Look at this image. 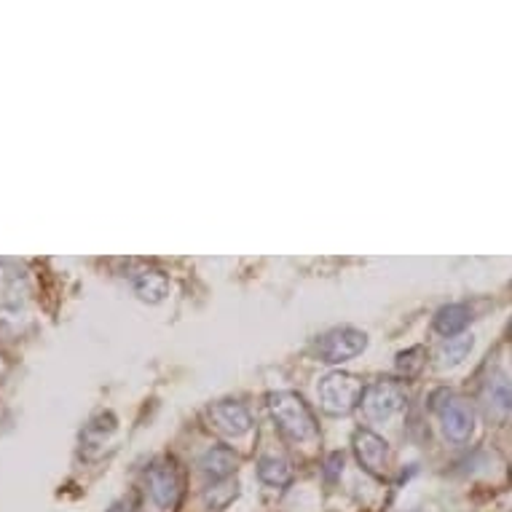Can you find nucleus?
<instances>
[{
	"instance_id": "1",
	"label": "nucleus",
	"mask_w": 512,
	"mask_h": 512,
	"mask_svg": "<svg viewBox=\"0 0 512 512\" xmlns=\"http://www.w3.org/2000/svg\"><path fill=\"white\" fill-rule=\"evenodd\" d=\"M269 411L277 429L282 432V437L290 440V443H309V440L317 437L314 413H311L309 405L303 403V397H298L295 392H277V395H271Z\"/></svg>"
},
{
	"instance_id": "2",
	"label": "nucleus",
	"mask_w": 512,
	"mask_h": 512,
	"mask_svg": "<svg viewBox=\"0 0 512 512\" xmlns=\"http://www.w3.org/2000/svg\"><path fill=\"white\" fill-rule=\"evenodd\" d=\"M317 395L322 411L330 413V416H346L362 403L365 387L352 373H328L319 381Z\"/></svg>"
},
{
	"instance_id": "3",
	"label": "nucleus",
	"mask_w": 512,
	"mask_h": 512,
	"mask_svg": "<svg viewBox=\"0 0 512 512\" xmlns=\"http://www.w3.org/2000/svg\"><path fill=\"white\" fill-rule=\"evenodd\" d=\"M432 405H435L445 437L454 443H467L472 437V429H475V413H472L470 403L454 392H437L432 397Z\"/></svg>"
},
{
	"instance_id": "4",
	"label": "nucleus",
	"mask_w": 512,
	"mask_h": 512,
	"mask_svg": "<svg viewBox=\"0 0 512 512\" xmlns=\"http://www.w3.org/2000/svg\"><path fill=\"white\" fill-rule=\"evenodd\" d=\"M365 346H368V336H365L362 330L336 328L319 338L317 346H314V352H317V357L322 362L338 365V362L352 360V357L365 352Z\"/></svg>"
},
{
	"instance_id": "5",
	"label": "nucleus",
	"mask_w": 512,
	"mask_h": 512,
	"mask_svg": "<svg viewBox=\"0 0 512 512\" xmlns=\"http://www.w3.org/2000/svg\"><path fill=\"white\" fill-rule=\"evenodd\" d=\"M360 405L368 421H389L395 413L403 411L405 389L397 381H376L365 389Z\"/></svg>"
},
{
	"instance_id": "6",
	"label": "nucleus",
	"mask_w": 512,
	"mask_h": 512,
	"mask_svg": "<svg viewBox=\"0 0 512 512\" xmlns=\"http://www.w3.org/2000/svg\"><path fill=\"white\" fill-rule=\"evenodd\" d=\"M148 494L153 504L161 510H172L183 496V475L175 467V462L153 464L148 470Z\"/></svg>"
},
{
	"instance_id": "7",
	"label": "nucleus",
	"mask_w": 512,
	"mask_h": 512,
	"mask_svg": "<svg viewBox=\"0 0 512 512\" xmlns=\"http://www.w3.org/2000/svg\"><path fill=\"white\" fill-rule=\"evenodd\" d=\"M480 403L488 419L496 424L512 421V378L504 376L502 370H494L480 389Z\"/></svg>"
},
{
	"instance_id": "8",
	"label": "nucleus",
	"mask_w": 512,
	"mask_h": 512,
	"mask_svg": "<svg viewBox=\"0 0 512 512\" xmlns=\"http://www.w3.org/2000/svg\"><path fill=\"white\" fill-rule=\"evenodd\" d=\"M354 454H357L360 464L370 472V475H376V478H384V475H387L389 445L384 437H378L376 432H370V429H360V432L354 435Z\"/></svg>"
},
{
	"instance_id": "9",
	"label": "nucleus",
	"mask_w": 512,
	"mask_h": 512,
	"mask_svg": "<svg viewBox=\"0 0 512 512\" xmlns=\"http://www.w3.org/2000/svg\"><path fill=\"white\" fill-rule=\"evenodd\" d=\"M210 421L212 427L228 437H242L252 429L250 411L242 403H234V400H223V403L212 405Z\"/></svg>"
},
{
	"instance_id": "10",
	"label": "nucleus",
	"mask_w": 512,
	"mask_h": 512,
	"mask_svg": "<svg viewBox=\"0 0 512 512\" xmlns=\"http://www.w3.org/2000/svg\"><path fill=\"white\" fill-rule=\"evenodd\" d=\"M470 319L472 311L464 303H451V306H443L435 314V330L445 338L462 336V330L470 325Z\"/></svg>"
},
{
	"instance_id": "11",
	"label": "nucleus",
	"mask_w": 512,
	"mask_h": 512,
	"mask_svg": "<svg viewBox=\"0 0 512 512\" xmlns=\"http://www.w3.org/2000/svg\"><path fill=\"white\" fill-rule=\"evenodd\" d=\"M202 470L207 472L212 480H228L236 470L234 451H231V448H223V445L212 448V451H207V454L202 456Z\"/></svg>"
},
{
	"instance_id": "12",
	"label": "nucleus",
	"mask_w": 512,
	"mask_h": 512,
	"mask_svg": "<svg viewBox=\"0 0 512 512\" xmlns=\"http://www.w3.org/2000/svg\"><path fill=\"white\" fill-rule=\"evenodd\" d=\"M472 349V336H454V338H445L443 344L437 346L435 360L440 368H454L459 362L470 354Z\"/></svg>"
},
{
	"instance_id": "13",
	"label": "nucleus",
	"mask_w": 512,
	"mask_h": 512,
	"mask_svg": "<svg viewBox=\"0 0 512 512\" xmlns=\"http://www.w3.org/2000/svg\"><path fill=\"white\" fill-rule=\"evenodd\" d=\"M258 475H261L263 483H269V486H285L293 478V467L285 462V459H277V456H271V459H263L261 467H258Z\"/></svg>"
},
{
	"instance_id": "14",
	"label": "nucleus",
	"mask_w": 512,
	"mask_h": 512,
	"mask_svg": "<svg viewBox=\"0 0 512 512\" xmlns=\"http://www.w3.org/2000/svg\"><path fill=\"white\" fill-rule=\"evenodd\" d=\"M137 293L143 295V298H148V301H159V298H164V293H167V277L161 274V271H145V274H140L135 282Z\"/></svg>"
},
{
	"instance_id": "15",
	"label": "nucleus",
	"mask_w": 512,
	"mask_h": 512,
	"mask_svg": "<svg viewBox=\"0 0 512 512\" xmlns=\"http://www.w3.org/2000/svg\"><path fill=\"white\" fill-rule=\"evenodd\" d=\"M421 349H411V352H403L400 354V370H403L405 376H413L416 370L424 365V360H416V357H421Z\"/></svg>"
},
{
	"instance_id": "16",
	"label": "nucleus",
	"mask_w": 512,
	"mask_h": 512,
	"mask_svg": "<svg viewBox=\"0 0 512 512\" xmlns=\"http://www.w3.org/2000/svg\"><path fill=\"white\" fill-rule=\"evenodd\" d=\"M510 336H512V319H510Z\"/></svg>"
}]
</instances>
